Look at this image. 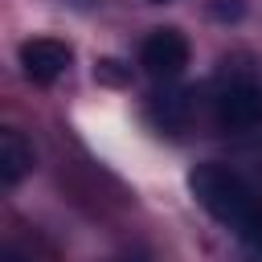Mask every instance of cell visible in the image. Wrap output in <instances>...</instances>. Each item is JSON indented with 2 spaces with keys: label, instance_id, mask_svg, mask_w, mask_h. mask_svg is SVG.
<instances>
[{
  "label": "cell",
  "instance_id": "obj_5",
  "mask_svg": "<svg viewBox=\"0 0 262 262\" xmlns=\"http://www.w3.org/2000/svg\"><path fill=\"white\" fill-rule=\"evenodd\" d=\"M29 172H33V143L16 127H4L0 131V180H4V188H16Z\"/></svg>",
  "mask_w": 262,
  "mask_h": 262
},
{
  "label": "cell",
  "instance_id": "obj_6",
  "mask_svg": "<svg viewBox=\"0 0 262 262\" xmlns=\"http://www.w3.org/2000/svg\"><path fill=\"white\" fill-rule=\"evenodd\" d=\"M250 246H254V254H258V258H262V229H258V233H254V237H250Z\"/></svg>",
  "mask_w": 262,
  "mask_h": 262
},
{
  "label": "cell",
  "instance_id": "obj_1",
  "mask_svg": "<svg viewBox=\"0 0 262 262\" xmlns=\"http://www.w3.org/2000/svg\"><path fill=\"white\" fill-rule=\"evenodd\" d=\"M188 188L192 196L201 201V209L209 217H217L221 225H229L233 233H242L246 242L262 229V205L258 196L250 192V184L229 172L225 164H201L192 176H188Z\"/></svg>",
  "mask_w": 262,
  "mask_h": 262
},
{
  "label": "cell",
  "instance_id": "obj_4",
  "mask_svg": "<svg viewBox=\"0 0 262 262\" xmlns=\"http://www.w3.org/2000/svg\"><path fill=\"white\" fill-rule=\"evenodd\" d=\"M70 61H74V49H70L66 41H57V37H33V41L20 45V70H25V78L37 82V86L57 82V78L70 70Z\"/></svg>",
  "mask_w": 262,
  "mask_h": 262
},
{
  "label": "cell",
  "instance_id": "obj_2",
  "mask_svg": "<svg viewBox=\"0 0 262 262\" xmlns=\"http://www.w3.org/2000/svg\"><path fill=\"white\" fill-rule=\"evenodd\" d=\"M213 119L221 131H254L262 127V78L258 74H225L217 98H213Z\"/></svg>",
  "mask_w": 262,
  "mask_h": 262
},
{
  "label": "cell",
  "instance_id": "obj_3",
  "mask_svg": "<svg viewBox=\"0 0 262 262\" xmlns=\"http://www.w3.org/2000/svg\"><path fill=\"white\" fill-rule=\"evenodd\" d=\"M188 53H192V49H188V37H184L180 29H151V33L143 37V45H139V66H143L151 78L172 82V78L184 74Z\"/></svg>",
  "mask_w": 262,
  "mask_h": 262
},
{
  "label": "cell",
  "instance_id": "obj_7",
  "mask_svg": "<svg viewBox=\"0 0 262 262\" xmlns=\"http://www.w3.org/2000/svg\"><path fill=\"white\" fill-rule=\"evenodd\" d=\"M4 262H25V258H20V254H12V250H8V254H4Z\"/></svg>",
  "mask_w": 262,
  "mask_h": 262
},
{
  "label": "cell",
  "instance_id": "obj_8",
  "mask_svg": "<svg viewBox=\"0 0 262 262\" xmlns=\"http://www.w3.org/2000/svg\"><path fill=\"white\" fill-rule=\"evenodd\" d=\"M151 4H164V0H151Z\"/></svg>",
  "mask_w": 262,
  "mask_h": 262
}]
</instances>
